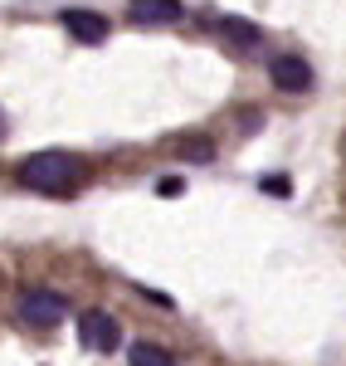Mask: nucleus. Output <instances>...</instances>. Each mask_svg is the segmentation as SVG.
Returning <instances> with one entry per match:
<instances>
[{"instance_id": "obj_1", "label": "nucleus", "mask_w": 346, "mask_h": 366, "mask_svg": "<svg viewBox=\"0 0 346 366\" xmlns=\"http://www.w3.org/2000/svg\"><path fill=\"white\" fill-rule=\"evenodd\" d=\"M15 181L25 191H44V196H68L83 181V162L73 152H34L15 167Z\"/></svg>"}, {"instance_id": "obj_12", "label": "nucleus", "mask_w": 346, "mask_h": 366, "mask_svg": "<svg viewBox=\"0 0 346 366\" xmlns=\"http://www.w3.org/2000/svg\"><path fill=\"white\" fill-rule=\"evenodd\" d=\"M180 191H185V186H180V176H161V181H156V196H180Z\"/></svg>"}, {"instance_id": "obj_11", "label": "nucleus", "mask_w": 346, "mask_h": 366, "mask_svg": "<svg viewBox=\"0 0 346 366\" xmlns=\"http://www.w3.org/2000/svg\"><path fill=\"white\" fill-rule=\"evenodd\" d=\"M259 186L268 191V196H292V181H288V176H263Z\"/></svg>"}, {"instance_id": "obj_7", "label": "nucleus", "mask_w": 346, "mask_h": 366, "mask_svg": "<svg viewBox=\"0 0 346 366\" xmlns=\"http://www.w3.org/2000/svg\"><path fill=\"white\" fill-rule=\"evenodd\" d=\"M127 362L132 366H175V357L166 352V347H156V342H132Z\"/></svg>"}, {"instance_id": "obj_13", "label": "nucleus", "mask_w": 346, "mask_h": 366, "mask_svg": "<svg viewBox=\"0 0 346 366\" xmlns=\"http://www.w3.org/2000/svg\"><path fill=\"white\" fill-rule=\"evenodd\" d=\"M0 132H5V117H0Z\"/></svg>"}, {"instance_id": "obj_6", "label": "nucleus", "mask_w": 346, "mask_h": 366, "mask_svg": "<svg viewBox=\"0 0 346 366\" xmlns=\"http://www.w3.org/2000/svg\"><path fill=\"white\" fill-rule=\"evenodd\" d=\"M63 29H68L73 39H83V44H103L113 25H108L98 10H63Z\"/></svg>"}, {"instance_id": "obj_2", "label": "nucleus", "mask_w": 346, "mask_h": 366, "mask_svg": "<svg viewBox=\"0 0 346 366\" xmlns=\"http://www.w3.org/2000/svg\"><path fill=\"white\" fill-rule=\"evenodd\" d=\"M20 317L29 327H39V332H54L58 322L68 317V298L54 293V288H25L20 293Z\"/></svg>"}, {"instance_id": "obj_10", "label": "nucleus", "mask_w": 346, "mask_h": 366, "mask_svg": "<svg viewBox=\"0 0 346 366\" xmlns=\"http://www.w3.org/2000/svg\"><path fill=\"white\" fill-rule=\"evenodd\" d=\"M132 288H137V293H142L146 303H156V308H166V312L175 308V298H171V293H161V288H151V283H132Z\"/></svg>"}, {"instance_id": "obj_8", "label": "nucleus", "mask_w": 346, "mask_h": 366, "mask_svg": "<svg viewBox=\"0 0 346 366\" xmlns=\"http://www.w3.org/2000/svg\"><path fill=\"white\" fill-rule=\"evenodd\" d=\"M180 157H185V162H210V157H215V142H210V137L180 142Z\"/></svg>"}, {"instance_id": "obj_3", "label": "nucleus", "mask_w": 346, "mask_h": 366, "mask_svg": "<svg viewBox=\"0 0 346 366\" xmlns=\"http://www.w3.org/2000/svg\"><path fill=\"white\" fill-rule=\"evenodd\" d=\"M78 342H88L93 352H117V342H122V327H117L113 312L88 308V312H78Z\"/></svg>"}, {"instance_id": "obj_4", "label": "nucleus", "mask_w": 346, "mask_h": 366, "mask_svg": "<svg viewBox=\"0 0 346 366\" xmlns=\"http://www.w3.org/2000/svg\"><path fill=\"white\" fill-rule=\"evenodd\" d=\"M268 79L278 93H307L312 88V64L297 54H273L268 59Z\"/></svg>"}, {"instance_id": "obj_5", "label": "nucleus", "mask_w": 346, "mask_h": 366, "mask_svg": "<svg viewBox=\"0 0 346 366\" xmlns=\"http://www.w3.org/2000/svg\"><path fill=\"white\" fill-rule=\"evenodd\" d=\"M127 20L132 25H175L180 0H127Z\"/></svg>"}, {"instance_id": "obj_9", "label": "nucleus", "mask_w": 346, "mask_h": 366, "mask_svg": "<svg viewBox=\"0 0 346 366\" xmlns=\"http://www.w3.org/2000/svg\"><path fill=\"white\" fill-rule=\"evenodd\" d=\"M225 34H230V39H239V44H259V29L249 25V20H225Z\"/></svg>"}]
</instances>
